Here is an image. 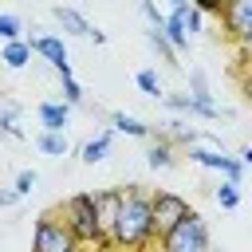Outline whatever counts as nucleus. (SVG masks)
<instances>
[{"label": "nucleus", "mask_w": 252, "mask_h": 252, "mask_svg": "<svg viewBox=\"0 0 252 252\" xmlns=\"http://www.w3.org/2000/svg\"><path fill=\"white\" fill-rule=\"evenodd\" d=\"M154 240H158V228H154L150 189L146 185H122V205H118V220H114V232H110V248L146 252Z\"/></svg>", "instance_id": "1"}, {"label": "nucleus", "mask_w": 252, "mask_h": 252, "mask_svg": "<svg viewBox=\"0 0 252 252\" xmlns=\"http://www.w3.org/2000/svg\"><path fill=\"white\" fill-rule=\"evenodd\" d=\"M59 217L67 220V228L75 232L79 244H102V248H110L106 236H102V224H98V201H94V189L71 193V197L63 201Z\"/></svg>", "instance_id": "2"}, {"label": "nucleus", "mask_w": 252, "mask_h": 252, "mask_svg": "<svg viewBox=\"0 0 252 252\" xmlns=\"http://www.w3.org/2000/svg\"><path fill=\"white\" fill-rule=\"evenodd\" d=\"M158 252H213V244H209V220L193 209L169 232L158 236Z\"/></svg>", "instance_id": "3"}, {"label": "nucleus", "mask_w": 252, "mask_h": 252, "mask_svg": "<svg viewBox=\"0 0 252 252\" xmlns=\"http://www.w3.org/2000/svg\"><path fill=\"white\" fill-rule=\"evenodd\" d=\"M217 20L224 28V39L236 47V59L252 63V0H228Z\"/></svg>", "instance_id": "4"}, {"label": "nucleus", "mask_w": 252, "mask_h": 252, "mask_svg": "<svg viewBox=\"0 0 252 252\" xmlns=\"http://www.w3.org/2000/svg\"><path fill=\"white\" fill-rule=\"evenodd\" d=\"M83 244L75 240V232L67 228V220L59 213H43L32 228V252H79Z\"/></svg>", "instance_id": "5"}, {"label": "nucleus", "mask_w": 252, "mask_h": 252, "mask_svg": "<svg viewBox=\"0 0 252 252\" xmlns=\"http://www.w3.org/2000/svg\"><path fill=\"white\" fill-rule=\"evenodd\" d=\"M185 154H189L193 165L213 169V173H220V177H228V181H240V177H244V161L232 158L224 146H189Z\"/></svg>", "instance_id": "6"}, {"label": "nucleus", "mask_w": 252, "mask_h": 252, "mask_svg": "<svg viewBox=\"0 0 252 252\" xmlns=\"http://www.w3.org/2000/svg\"><path fill=\"white\" fill-rule=\"evenodd\" d=\"M150 209H154V228H158V236L169 232L181 217L193 213L189 201H185L181 193H173V189H150Z\"/></svg>", "instance_id": "7"}, {"label": "nucleus", "mask_w": 252, "mask_h": 252, "mask_svg": "<svg viewBox=\"0 0 252 252\" xmlns=\"http://www.w3.org/2000/svg\"><path fill=\"white\" fill-rule=\"evenodd\" d=\"M32 43V51L35 55H43L47 63H51V71L63 79V75H71V55H67V43H63V35H35V39H28Z\"/></svg>", "instance_id": "8"}, {"label": "nucleus", "mask_w": 252, "mask_h": 252, "mask_svg": "<svg viewBox=\"0 0 252 252\" xmlns=\"http://www.w3.org/2000/svg\"><path fill=\"white\" fill-rule=\"evenodd\" d=\"M161 102H165L173 114H185V118H220V114H228V110H220L217 102H213V106L197 102L189 91H177V94H161Z\"/></svg>", "instance_id": "9"}, {"label": "nucleus", "mask_w": 252, "mask_h": 252, "mask_svg": "<svg viewBox=\"0 0 252 252\" xmlns=\"http://www.w3.org/2000/svg\"><path fill=\"white\" fill-rule=\"evenodd\" d=\"M71 110H75V106H67L63 98H43V102L35 106L39 130H67V122H71Z\"/></svg>", "instance_id": "10"}, {"label": "nucleus", "mask_w": 252, "mask_h": 252, "mask_svg": "<svg viewBox=\"0 0 252 252\" xmlns=\"http://www.w3.org/2000/svg\"><path fill=\"white\" fill-rule=\"evenodd\" d=\"M94 201H98L102 236H106V244H110V232H114V220H118V205H122V185H118V189H94Z\"/></svg>", "instance_id": "11"}, {"label": "nucleus", "mask_w": 252, "mask_h": 252, "mask_svg": "<svg viewBox=\"0 0 252 252\" xmlns=\"http://www.w3.org/2000/svg\"><path fill=\"white\" fill-rule=\"evenodd\" d=\"M51 16H55V24H59V28H63L67 35H83V39H91V28H94V24H91V20H87V16L79 12V8L55 4V8H51Z\"/></svg>", "instance_id": "12"}, {"label": "nucleus", "mask_w": 252, "mask_h": 252, "mask_svg": "<svg viewBox=\"0 0 252 252\" xmlns=\"http://www.w3.org/2000/svg\"><path fill=\"white\" fill-rule=\"evenodd\" d=\"M106 118H110V130H114V134L142 138V142H150V138H154V126H150V122H142V118H134V114H126V110H110Z\"/></svg>", "instance_id": "13"}, {"label": "nucleus", "mask_w": 252, "mask_h": 252, "mask_svg": "<svg viewBox=\"0 0 252 252\" xmlns=\"http://www.w3.org/2000/svg\"><path fill=\"white\" fill-rule=\"evenodd\" d=\"M146 165L150 169H173L177 165V146L165 134H154L150 138V150H146Z\"/></svg>", "instance_id": "14"}, {"label": "nucleus", "mask_w": 252, "mask_h": 252, "mask_svg": "<svg viewBox=\"0 0 252 252\" xmlns=\"http://www.w3.org/2000/svg\"><path fill=\"white\" fill-rule=\"evenodd\" d=\"M110 142H114V130H102V134L87 138V142L79 146V161H83V165H98V161H106V158H110Z\"/></svg>", "instance_id": "15"}, {"label": "nucleus", "mask_w": 252, "mask_h": 252, "mask_svg": "<svg viewBox=\"0 0 252 252\" xmlns=\"http://www.w3.org/2000/svg\"><path fill=\"white\" fill-rule=\"evenodd\" d=\"M158 134H165L173 146H181V150H189V146H201V130H193L185 118H169L165 122V130H158Z\"/></svg>", "instance_id": "16"}, {"label": "nucleus", "mask_w": 252, "mask_h": 252, "mask_svg": "<svg viewBox=\"0 0 252 252\" xmlns=\"http://www.w3.org/2000/svg\"><path fill=\"white\" fill-rule=\"evenodd\" d=\"M146 47H150V51L158 55V63H165V67H173V71L181 67V63H177L181 55L173 51V43H169V39H165V35H161L158 28H146Z\"/></svg>", "instance_id": "17"}, {"label": "nucleus", "mask_w": 252, "mask_h": 252, "mask_svg": "<svg viewBox=\"0 0 252 252\" xmlns=\"http://www.w3.org/2000/svg\"><path fill=\"white\" fill-rule=\"evenodd\" d=\"M32 55H35V51H32V43H28V39H12V43H4V47H0V63H4V67H12V71H24V67L32 63Z\"/></svg>", "instance_id": "18"}, {"label": "nucleus", "mask_w": 252, "mask_h": 252, "mask_svg": "<svg viewBox=\"0 0 252 252\" xmlns=\"http://www.w3.org/2000/svg\"><path fill=\"white\" fill-rule=\"evenodd\" d=\"M35 150L47 154V158H63V154L71 150L67 130H39V134H35Z\"/></svg>", "instance_id": "19"}, {"label": "nucleus", "mask_w": 252, "mask_h": 252, "mask_svg": "<svg viewBox=\"0 0 252 252\" xmlns=\"http://www.w3.org/2000/svg\"><path fill=\"white\" fill-rule=\"evenodd\" d=\"M20 114H24V106L12 102V98H4V106H0V138H12V142L24 138V130H20Z\"/></svg>", "instance_id": "20"}, {"label": "nucleus", "mask_w": 252, "mask_h": 252, "mask_svg": "<svg viewBox=\"0 0 252 252\" xmlns=\"http://www.w3.org/2000/svg\"><path fill=\"white\" fill-rule=\"evenodd\" d=\"M169 20H177V24H181V32L193 39V35L201 32V20H205V12H197L193 4H185V8H169Z\"/></svg>", "instance_id": "21"}, {"label": "nucleus", "mask_w": 252, "mask_h": 252, "mask_svg": "<svg viewBox=\"0 0 252 252\" xmlns=\"http://www.w3.org/2000/svg\"><path fill=\"white\" fill-rule=\"evenodd\" d=\"M134 87H138L142 94H150V98H161V94H165V87H161V75H158L154 67H142V71L134 75Z\"/></svg>", "instance_id": "22"}, {"label": "nucleus", "mask_w": 252, "mask_h": 252, "mask_svg": "<svg viewBox=\"0 0 252 252\" xmlns=\"http://www.w3.org/2000/svg\"><path fill=\"white\" fill-rule=\"evenodd\" d=\"M189 94H193L197 102H205V106H213V91H209V75H205L201 67H193V71H189Z\"/></svg>", "instance_id": "23"}, {"label": "nucleus", "mask_w": 252, "mask_h": 252, "mask_svg": "<svg viewBox=\"0 0 252 252\" xmlns=\"http://www.w3.org/2000/svg\"><path fill=\"white\" fill-rule=\"evenodd\" d=\"M213 197H217V205H220V209H236V205H240V181L220 177V185L213 189Z\"/></svg>", "instance_id": "24"}, {"label": "nucleus", "mask_w": 252, "mask_h": 252, "mask_svg": "<svg viewBox=\"0 0 252 252\" xmlns=\"http://www.w3.org/2000/svg\"><path fill=\"white\" fill-rule=\"evenodd\" d=\"M0 39L12 43V39H24V20L16 12H0Z\"/></svg>", "instance_id": "25"}, {"label": "nucleus", "mask_w": 252, "mask_h": 252, "mask_svg": "<svg viewBox=\"0 0 252 252\" xmlns=\"http://www.w3.org/2000/svg\"><path fill=\"white\" fill-rule=\"evenodd\" d=\"M59 83H63V102H67V106H87V94H83V83H79L75 75H63Z\"/></svg>", "instance_id": "26"}, {"label": "nucleus", "mask_w": 252, "mask_h": 252, "mask_svg": "<svg viewBox=\"0 0 252 252\" xmlns=\"http://www.w3.org/2000/svg\"><path fill=\"white\" fill-rule=\"evenodd\" d=\"M35 185H39V173H35V169H20V173H16V181H12V189L20 193V201H24Z\"/></svg>", "instance_id": "27"}, {"label": "nucleus", "mask_w": 252, "mask_h": 252, "mask_svg": "<svg viewBox=\"0 0 252 252\" xmlns=\"http://www.w3.org/2000/svg\"><path fill=\"white\" fill-rule=\"evenodd\" d=\"M138 12H142V20H146L150 28H158V32L165 28V16L158 12V4H154V0H138Z\"/></svg>", "instance_id": "28"}, {"label": "nucleus", "mask_w": 252, "mask_h": 252, "mask_svg": "<svg viewBox=\"0 0 252 252\" xmlns=\"http://www.w3.org/2000/svg\"><path fill=\"white\" fill-rule=\"evenodd\" d=\"M189 4H193V8H197V12H205V16H220V12H224V4H228V0H189Z\"/></svg>", "instance_id": "29"}, {"label": "nucleus", "mask_w": 252, "mask_h": 252, "mask_svg": "<svg viewBox=\"0 0 252 252\" xmlns=\"http://www.w3.org/2000/svg\"><path fill=\"white\" fill-rule=\"evenodd\" d=\"M12 205H20V193L12 185H0V209H12Z\"/></svg>", "instance_id": "30"}, {"label": "nucleus", "mask_w": 252, "mask_h": 252, "mask_svg": "<svg viewBox=\"0 0 252 252\" xmlns=\"http://www.w3.org/2000/svg\"><path fill=\"white\" fill-rule=\"evenodd\" d=\"M240 91H244V98H248V106H252V75L240 79Z\"/></svg>", "instance_id": "31"}, {"label": "nucleus", "mask_w": 252, "mask_h": 252, "mask_svg": "<svg viewBox=\"0 0 252 252\" xmlns=\"http://www.w3.org/2000/svg\"><path fill=\"white\" fill-rule=\"evenodd\" d=\"M91 43H94V47H102V43H106V32H98V28H91Z\"/></svg>", "instance_id": "32"}, {"label": "nucleus", "mask_w": 252, "mask_h": 252, "mask_svg": "<svg viewBox=\"0 0 252 252\" xmlns=\"http://www.w3.org/2000/svg\"><path fill=\"white\" fill-rule=\"evenodd\" d=\"M236 158H240V161H244V169H252V146H244V150H240V154H236Z\"/></svg>", "instance_id": "33"}, {"label": "nucleus", "mask_w": 252, "mask_h": 252, "mask_svg": "<svg viewBox=\"0 0 252 252\" xmlns=\"http://www.w3.org/2000/svg\"><path fill=\"white\" fill-rule=\"evenodd\" d=\"M185 4H189V0H169V8H185Z\"/></svg>", "instance_id": "34"}, {"label": "nucleus", "mask_w": 252, "mask_h": 252, "mask_svg": "<svg viewBox=\"0 0 252 252\" xmlns=\"http://www.w3.org/2000/svg\"><path fill=\"white\" fill-rule=\"evenodd\" d=\"M0 98H4V87H0Z\"/></svg>", "instance_id": "35"}]
</instances>
